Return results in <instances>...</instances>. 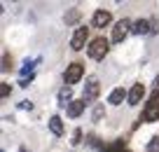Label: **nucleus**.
<instances>
[{"label": "nucleus", "mask_w": 159, "mask_h": 152, "mask_svg": "<svg viewBox=\"0 0 159 152\" xmlns=\"http://www.w3.org/2000/svg\"><path fill=\"white\" fill-rule=\"evenodd\" d=\"M87 54L94 61H103V56L108 54V40L105 38H94L91 44H89V49H87Z\"/></svg>", "instance_id": "f257e3e1"}, {"label": "nucleus", "mask_w": 159, "mask_h": 152, "mask_svg": "<svg viewBox=\"0 0 159 152\" xmlns=\"http://www.w3.org/2000/svg\"><path fill=\"white\" fill-rule=\"evenodd\" d=\"M143 119L145 122H159V94H152L143 110Z\"/></svg>", "instance_id": "f03ea898"}, {"label": "nucleus", "mask_w": 159, "mask_h": 152, "mask_svg": "<svg viewBox=\"0 0 159 152\" xmlns=\"http://www.w3.org/2000/svg\"><path fill=\"white\" fill-rule=\"evenodd\" d=\"M87 38H89V28H84V26L75 28L73 38H70V49H73V52H82V49H84Z\"/></svg>", "instance_id": "7ed1b4c3"}, {"label": "nucleus", "mask_w": 159, "mask_h": 152, "mask_svg": "<svg viewBox=\"0 0 159 152\" xmlns=\"http://www.w3.org/2000/svg\"><path fill=\"white\" fill-rule=\"evenodd\" d=\"M82 75H84V66L82 63H70L68 68H66V75H63V80H66V84H75V82H80L82 80Z\"/></svg>", "instance_id": "20e7f679"}, {"label": "nucleus", "mask_w": 159, "mask_h": 152, "mask_svg": "<svg viewBox=\"0 0 159 152\" xmlns=\"http://www.w3.org/2000/svg\"><path fill=\"white\" fill-rule=\"evenodd\" d=\"M131 21L129 19H122V21H117V26L112 28V42H122V40L129 35V30H131Z\"/></svg>", "instance_id": "39448f33"}, {"label": "nucleus", "mask_w": 159, "mask_h": 152, "mask_svg": "<svg viewBox=\"0 0 159 152\" xmlns=\"http://www.w3.org/2000/svg\"><path fill=\"white\" fill-rule=\"evenodd\" d=\"M98 91H101L98 80H96V77L87 80V84H84V94H82V101H94V98L98 96Z\"/></svg>", "instance_id": "423d86ee"}, {"label": "nucleus", "mask_w": 159, "mask_h": 152, "mask_svg": "<svg viewBox=\"0 0 159 152\" xmlns=\"http://www.w3.org/2000/svg\"><path fill=\"white\" fill-rule=\"evenodd\" d=\"M110 19H112V16H110L108 10H96L94 16H91V26H94V28H105V26L110 24Z\"/></svg>", "instance_id": "0eeeda50"}, {"label": "nucleus", "mask_w": 159, "mask_h": 152, "mask_svg": "<svg viewBox=\"0 0 159 152\" xmlns=\"http://www.w3.org/2000/svg\"><path fill=\"white\" fill-rule=\"evenodd\" d=\"M143 96H145V87H143V84H134L126 101H129V105H138L140 101H143Z\"/></svg>", "instance_id": "6e6552de"}, {"label": "nucleus", "mask_w": 159, "mask_h": 152, "mask_svg": "<svg viewBox=\"0 0 159 152\" xmlns=\"http://www.w3.org/2000/svg\"><path fill=\"white\" fill-rule=\"evenodd\" d=\"M150 21L148 19H138V21H134V26H131V33H136V35H148V33H152V28H150Z\"/></svg>", "instance_id": "1a4fd4ad"}, {"label": "nucleus", "mask_w": 159, "mask_h": 152, "mask_svg": "<svg viewBox=\"0 0 159 152\" xmlns=\"http://www.w3.org/2000/svg\"><path fill=\"white\" fill-rule=\"evenodd\" d=\"M124 98H129V94H126L122 87H117V89H112V91H110V96H108V103H110V105H119L122 101H124Z\"/></svg>", "instance_id": "9d476101"}, {"label": "nucleus", "mask_w": 159, "mask_h": 152, "mask_svg": "<svg viewBox=\"0 0 159 152\" xmlns=\"http://www.w3.org/2000/svg\"><path fill=\"white\" fill-rule=\"evenodd\" d=\"M70 103H73V89H70V87H63V89L59 91V105H61V108H68Z\"/></svg>", "instance_id": "9b49d317"}, {"label": "nucleus", "mask_w": 159, "mask_h": 152, "mask_svg": "<svg viewBox=\"0 0 159 152\" xmlns=\"http://www.w3.org/2000/svg\"><path fill=\"white\" fill-rule=\"evenodd\" d=\"M84 101H73V103L68 105V117H80L82 115V110H84Z\"/></svg>", "instance_id": "f8f14e48"}, {"label": "nucleus", "mask_w": 159, "mask_h": 152, "mask_svg": "<svg viewBox=\"0 0 159 152\" xmlns=\"http://www.w3.org/2000/svg\"><path fill=\"white\" fill-rule=\"evenodd\" d=\"M49 129H52V133H54V136H61V133H63V122H61L59 115H54V117L49 119Z\"/></svg>", "instance_id": "ddd939ff"}, {"label": "nucleus", "mask_w": 159, "mask_h": 152, "mask_svg": "<svg viewBox=\"0 0 159 152\" xmlns=\"http://www.w3.org/2000/svg\"><path fill=\"white\" fill-rule=\"evenodd\" d=\"M105 115V110H103V105H96L94 108V115H91V122H101V117Z\"/></svg>", "instance_id": "4468645a"}, {"label": "nucleus", "mask_w": 159, "mask_h": 152, "mask_svg": "<svg viewBox=\"0 0 159 152\" xmlns=\"http://www.w3.org/2000/svg\"><path fill=\"white\" fill-rule=\"evenodd\" d=\"M148 152H159V136H154L152 140L148 143Z\"/></svg>", "instance_id": "2eb2a0df"}, {"label": "nucleus", "mask_w": 159, "mask_h": 152, "mask_svg": "<svg viewBox=\"0 0 159 152\" xmlns=\"http://www.w3.org/2000/svg\"><path fill=\"white\" fill-rule=\"evenodd\" d=\"M10 91H12V87H10V84H5V82L0 84V96H2V98H7V96H10Z\"/></svg>", "instance_id": "dca6fc26"}, {"label": "nucleus", "mask_w": 159, "mask_h": 152, "mask_svg": "<svg viewBox=\"0 0 159 152\" xmlns=\"http://www.w3.org/2000/svg\"><path fill=\"white\" fill-rule=\"evenodd\" d=\"M77 16H80V12H77V10H73V12H70L68 16H66V24H73V21L77 19Z\"/></svg>", "instance_id": "f3484780"}, {"label": "nucleus", "mask_w": 159, "mask_h": 152, "mask_svg": "<svg viewBox=\"0 0 159 152\" xmlns=\"http://www.w3.org/2000/svg\"><path fill=\"white\" fill-rule=\"evenodd\" d=\"M19 108H24V110H30V108H33V103H30V101H21V105H19Z\"/></svg>", "instance_id": "a211bd4d"}, {"label": "nucleus", "mask_w": 159, "mask_h": 152, "mask_svg": "<svg viewBox=\"0 0 159 152\" xmlns=\"http://www.w3.org/2000/svg\"><path fill=\"white\" fill-rule=\"evenodd\" d=\"M28 82H33V73H30V77H28V80H26V77H24V80H21V82H19V84H21V87H28Z\"/></svg>", "instance_id": "6ab92c4d"}]
</instances>
